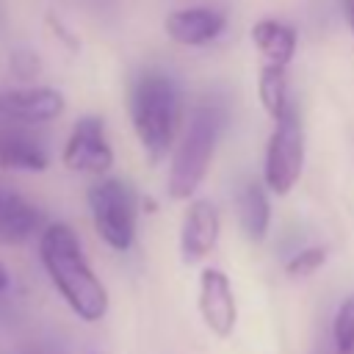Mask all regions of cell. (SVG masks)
<instances>
[{"label": "cell", "mask_w": 354, "mask_h": 354, "mask_svg": "<svg viewBox=\"0 0 354 354\" xmlns=\"http://www.w3.org/2000/svg\"><path fill=\"white\" fill-rule=\"evenodd\" d=\"M163 28H166V36L183 47H205L224 33L227 17L224 11L210 6H188V8L171 11Z\"/></svg>", "instance_id": "10"}, {"label": "cell", "mask_w": 354, "mask_h": 354, "mask_svg": "<svg viewBox=\"0 0 354 354\" xmlns=\"http://www.w3.org/2000/svg\"><path fill=\"white\" fill-rule=\"evenodd\" d=\"M252 41H254V47L266 64H279V66H290L296 47H299L296 30L288 22H279L271 17L257 19L252 25Z\"/></svg>", "instance_id": "14"}, {"label": "cell", "mask_w": 354, "mask_h": 354, "mask_svg": "<svg viewBox=\"0 0 354 354\" xmlns=\"http://www.w3.org/2000/svg\"><path fill=\"white\" fill-rule=\"evenodd\" d=\"M332 343H335V351H346L348 346H354V293H348L335 310Z\"/></svg>", "instance_id": "16"}, {"label": "cell", "mask_w": 354, "mask_h": 354, "mask_svg": "<svg viewBox=\"0 0 354 354\" xmlns=\"http://www.w3.org/2000/svg\"><path fill=\"white\" fill-rule=\"evenodd\" d=\"M8 285H11V277H8V268L0 263V296L8 290Z\"/></svg>", "instance_id": "20"}, {"label": "cell", "mask_w": 354, "mask_h": 354, "mask_svg": "<svg viewBox=\"0 0 354 354\" xmlns=\"http://www.w3.org/2000/svg\"><path fill=\"white\" fill-rule=\"evenodd\" d=\"M221 130H224V113L216 105H199L188 113V122L183 124V133L171 149V163H169L166 191L171 199L177 202L191 199L196 188L205 183Z\"/></svg>", "instance_id": "3"}, {"label": "cell", "mask_w": 354, "mask_h": 354, "mask_svg": "<svg viewBox=\"0 0 354 354\" xmlns=\"http://www.w3.org/2000/svg\"><path fill=\"white\" fill-rule=\"evenodd\" d=\"M41 232V210L22 194L0 185V246H19Z\"/></svg>", "instance_id": "11"}, {"label": "cell", "mask_w": 354, "mask_h": 354, "mask_svg": "<svg viewBox=\"0 0 354 354\" xmlns=\"http://www.w3.org/2000/svg\"><path fill=\"white\" fill-rule=\"evenodd\" d=\"M22 354H55L53 348H44V346H33V348H28V351H22Z\"/></svg>", "instance_id": "21"}, {"label": "cell", "mask_w": 354, "mask_h": 354, "mask_svg": "<svg viewBox=\"0 0 354 354\" xmlns=\"http://www.w3.org/2000/svg\"><path fill=\"white\" fill-rule=\"evenodd\" d=\"M39 260L50 279V285L58 290L64 304L86 324H97L108 313V288L88 266L80 238L75 230L64 221H53L41 227L39 232Z\"/></svg>", "instance_id": "1"}, {"label": "cell", "mask_w": 354, "mask_h": 354, "mask_svg": "<svg viewBox=\"0 0 354 354\" xmlns=\"http://www.w3.org/2000/svg\"><path fill=\"white\" fill-rule=\"evenodd\" d=\"M343 14H346L348 30H351V36H354V0H343Z\"/></svg>", "instance_id": "19"}, {"label": "cell", "mask_w": 354, "mask_h": 354, "mask_svg": "<svg viewBox=\"0 0 354 354\" xmlns=\"http://www.w3.org/2000/svg\"><path fill=\"white\" fill-rule=\"evenodd\" d=\"M130 122L144 155L163 160L185 124V105L177 80L160 69L141 72L130 86Z\"/></svg>", "instance_id": "2"}, {"label": "cell", "mask_w": 354, "mask_h": 354, "mask_svg": "<svg viewBox=\"0 0 354 354\" xmlns=\"http://www.w3.org/2000/svg\"><path fill=\"white\" fill-rule=\"evenodd\" d=\"M257 97H260L263 111L271 119H279L293 105L290 102V91H288V66L263 61L260 77H257Z\"/></svg>", "instance_id": "15"}, {"label": "cell", "mask_w": 354, "mask_h": 354, "mask_svg": "<svg viewBox=\"0 0 354 354\" xmlns=\"http://www.w3.org/2000/svg\"><path fill=\"white\" fill-rule=\"evenodd\" d=\"M263 180H246L238 191V221L246 241L260 243L271 227V199Z\"/></svg>", "instance_id": "13"}, {"label": "cell", "mask_w": 354, "mask_h": 354, "mask_svg": "<svg viewBox=\"0 0 354 354\" xmlns=\"http://www.w3.org/2000/svg\"><path fill=\"white\" fill-rule=\"evenodd\" d=\"M221 235V216L210 199H191L180 224V254L183 263L205 260Z\"/></svg>", "instance_id": "9"}, {"label": "cell", "mask_w": 354, "mask_h": 354, "mask_svg": "<svg viewBox=\"0 0 354 354\" xmlns=\"http://www.w3.org/2000/svg\"><path fill=\"white\" fill-rule=\"evenodd\" d=\"M196 307L205 329L216 335L218 340H227L235 332L238 324V304L230 277L221 268H202L199 285H196Z\"/></svg>", "instance_id": "7"}, {"label": "cell", "mask_w": 354, "mask_h": 354, "mask_svg": "<svg viewBox=\"0 0 354 354\" xmlns=\"http://www.w3.org/2000/svg\"><path fill=\"white\" fill-rule=\"evenodd\" d=\"M324 263H326V246H304L296 254H290V260L285 263V274L293 279H301L315 274Z\"/></svg>", "instance_id": "17"}, {"label": "cell", "mask_w": 354, "mask_h": 354, "mask_svg": "<svg viewBox=\"0 0 354 354\" xmlns=\"http://www.w3.org/2000/svg\"><path fill=\"white\" fill-rule=\"evenodd\" d=\"M337 354H354V346H348L346 351H337Z\"/></svg>", "instance_id": "22"}, {"label": "cell", "mask_w": 354, "mask_h": 354, "mask_svg": "<svg viewBox=\"0 0 354 354\" xmlns=\"http://www.w3.org/2000/svg\"><path fill=\"white\" fill-rule=\"evenodd\" d=\"M301 169H304V124L296 105H290L279 119H274L263 158V183L271 194L285 196L299 183Z\"/></svg>", "instance_id": "5"}, {"label": "cell", "mask_w": 354, "mask_h": 354, "mask_svg": "<svg viewBox=\"0 0 354 354\" xmlns=\"http://www.w3.org/2000/svg\"><path fill=\"white\" fill-rule=\"evenodd\" d=\"M66 111V100L53 86H19L0 91V119L17 124H44Z\"/></svg>", "instance_id": "8"}, {"label": "cell", "mask_w": 354, "mask_h": 354, "mask_svg": "<svg viewBox=\"0 0 354 354\" xmlns=\"http://www.w3.org/2000/svg\"><path fill=\"white\" fill-rule=\"evenodd\" d=\"M61 163L69 171H80V174H105L113 166V147L108 141V130H105V119L102 116H80L72 130L69 138L61 149Z\"/></svg>", "instance_id": "6"}, {"label": "cell", "mask_w": 354, "mask_h": 354, "mask_svg": "<svg viewBox=\"0 0 354 354\" xmlns=\"http://www.w3.org/2000/svg\"><path fill=\"white\" fill-rule=\"evenodd\" d=\"M86 202L97 235L113 252H127L136 241L138 227V196L133 185L122 177H102L88 185Z\"/></svg>", "instance_id": "4"}, {"label": "cell", "mask_w": 354, "mask_h": 354, "mask_svg": "<svg viewBox=\"0 0 354 354\" xmlns=\"http://www.w3.org/2000/svg\"><path fill=\"white\" fill-rule=\"evenodd\" d=\"M8 66H11V72H14L19 80H33V77L41 72V61H39V55L30 53V50H17V53H11Z\"/></svg>", "instance_id": "18"}, {"label": "cell", "mask_w": 354, "mask_h": 354, "mask_svg": "<svg viewBox=\"0 0 354 354\" xmlns=\"http://www.w3.org/2000/svg\"><path fill=\"white\" fill-rule=\"evenodd\" d=\"M50 155L39 138L17 127H0V169L8 171H44Z\"/></svg>", "instance_id": "12"}]
</instances>
